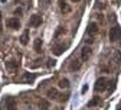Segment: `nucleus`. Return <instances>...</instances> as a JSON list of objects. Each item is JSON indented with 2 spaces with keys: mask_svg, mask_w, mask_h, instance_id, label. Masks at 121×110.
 I'll use <instances>...</instances> for the list:
<instances>
[{
  "mask_svg": "<svg viewBox=\"0 0 121 110\" xmlns=\"http://www.w3.org/2000/svg\"><path fill=\"white\" fill-rule=\"evenodd\" d=\"M17 67H19V62H17V61H14V59H10V61L6 62V68L10 70V71H14Z\"/></svg>",
  "mask_w": 121,
  "mask_h": 110,
  "instance_id": "nucleus-10",
  "label": "nucleus"
},
{
  "mask_svg": "<svg viewBox=\"0 0 121 110\" xmlns=\"http://www.w3.org/2000/svg\"><path fill=\"white\" fill-rule=\"evenodd\" d=\"M42 25V16L40 14H32L29 19V26L32 28H39Z\"/></svg>",
  "mask_w": 121,
  "mask_h": 110,
  "instance_id": "nucleus-3",
  "label": "nucleus"
},
{
  "mask_svg": "<svg viewBox=\"0 0 121 110\" xmlns=\"http://www.w3.org/2000/svg\"><path fill=\"white\" fill-rule=\"evenodd\" d=\"M4 110H17L16 100H14L13 97H7L6 99V109Z\"/></svg>",
  "mask_w": 121,
  "mask_h": 110,
  "instance_id": "nucleus-6",
  "label": "nucleus"
},
{
  "mask_svg": "<svg viewBox=\"0 0 121 110\" xmlns=\"http://www.w3.org/2000/svg\"><path fill=\"white\" fill-rule=\"evenodd\" d=\"M91 54H92V49H91L89 46H84V48L81 49V61H88Z\"/></svg>",
  "mask_w": 121,
  "mask_h": 110,
  "instance_id": "nucleus-4",
  "label": "nucleus"
},
{
  "mask_svg": "<svg viewBox=\"0 0 121 110\" xmlns=\"http://www.w3.org/2000/svg\"><path fill=\"white\" fill-rule=\"evenodd\" d=\"M108 36H110V41H111V42H117V41H120V39H121V28L117 26V25L112 26V28L110 29Z\"/></svg>",
  "mask_w": 121,
  "mask_h": 110,
  "instance_id": "nucleus-2",
  "label": "nucleus"
},
{
  "mask_svg": "<svg viewBox=\"0 0 121 110\" xmlns=\"http://www.w3.org/2000/svg\"><path fill=\"white\" fill-rule=\"evenodd\" d=\"M59 9L62 13H69L71 12V7L68 6V3L65 2V0H59Z\"/></svg>",
  "mask_w": 121,
  "mask_h": 110,
  "instance_id": "nucleus-9",
  "label": "nucleus"
},
{
  "mask_svg": "<svg viewBox=\"0 0 121 110\" xmlns=\"http://www.w3.org/2000/svg\"><path fill=\"white\" fill-rule=\"evenodd\" d=\"M49 62H48V67H52V65H55V59H48Z\"/></svg>",
  "mask_w": 121,
  "mask_h": 110,
  "instance_id": "nucleus-20",
  "label": "nucleus"
},
{
  "mask_svg": "<svg viewBox=\"0 0 121 110\" xmlns=\"http://www.w3.org/2000/svg\"><path fill=\"white\" fill-rule=\"evenodd\" d=\"M86 90H88V86H86V84H85V86H84V87H82V93H85V91H86Z\"/></svg>",
  "mask_w": 121,
  "mask_h": 110,
  "instance_id": "nucleus-23",
  "label": "nucleus"
},
{
  "mask_svg": "<svg viewBox=\"0 0 121 110\" xmlns=\"http://www.w3.org/2000/svg\"><path fill=\"white\" fill-rule=\"evenodd\" d=\"M33 80H35V75L30 74V72H26V74L23 75V81H25V83H32Z\"/></svg>",
  "mask_w": 121,
  "mask_h": 110,
  "instance_id": "nucleus-15",
  "label": "nucleus"
},
{
  "mask_svg": "<svg viewBox=\"0 0 121 110\" xmlns=\"http://www.w3.org/2000/svg\"><path fill=\"white\" fill-rule=\"evenodd\" d=\"M81 59H72V62H71V65H69V68H71V71H78L79 68H81Z\"/></svg>",
  "mask_w": 121,
  "mask_h": 110,
  "instance_id": "nucleus-8",
  "label": "nucleus"
},
{
  "mask_svg": "<svg viewBox=\"0 0 121 110\" xmlns=\"http://www.w3.org/2000/svg\"><path fill=\"white\" fill-rule=\"evenodd\" d=\"M3 32V26H2V13H0V33Z\"/></svg>",
  "mask_w": 121,
  "mask_h": 110,
  "instance_id": "nucleus-21",
  "label": "nucleus"
},
{
  "mask_svg": "<svg viewBox=\"0 0 121 110\" xmlns=\"http://www.w3.org/2000/svg\"><path fill=\"white\" fill-rule=\"evenodd\" d=\"M97 32H98V25H97L95 22H91V23L88 25V29H86V35H88V36H94Z\"/></svg>",
  "mask_w": 121,
  "mask_h": 110,
  "instance_id": "nucleus-5",
  "label": "nucleus"
},
{
  "mask_svg": "<svg viewBox=\"0 0 121 110\" xmlns=\"http://www.w3.org/2000/svg\"><path fill=\"white\" fill-rule=\"evenodd\" d=\"M79 2V0H72V3H78Z\"/></svg>",
  "mask_w": 121,
  "mask_h": 110,
  "instance_id": "nucleus-24",
  "label": "nucleus"
},
{
  "mask_svg": "<svg viewBox=\"0 0 121 110\" xmlns=\"http://www.w3.org/2000/svg\"><path fill=\"white\" fill-rule=\"evenodd\" d=\"M48 97L49 99H58V91L55 90V88H51V90H48Z\"/></svg>",
  "mask_w": 121,
  "mask_h": 110,
  "instance_id": "nucleus-16",
  "label": "nucleus"
},
{
  "mask_svg": "<svg viewBox=\"0 0 121 110\" xmlns=\"http://www.w3.org/2000/svg\"><path fill=\"white\" fill-rule=\"evenodd\" d=\"M64 32H65L64 26H59V28H58V30H56V33H55V38H58V36H59L60 33H64Z\"/></svg>",
  "mask_w": 121,
  "mask_h": 110,
  "instance_id": "nucleus-18",
  "label": "nucleus"
},
{
  "mask_svg": "<svg viewBox=\"0 0 121 110\" xmlns=\"http://www.w3.org/2000/svg\"><path fill=\"white\" fill-rule=\"evenodd\" d=\"M95 104H99V100H98V99H94V100H91V101L88 103V107H92V106H95Z\"/></svg>",
  "mask_w": 121,
  "mask_h": 110,
  "instance_id": "nucleus-19",
  "label": "nucleus"
},
{
  "mask_svg": "<svg viewBox=\"0 0 121 110\" xmlns=\"http://www.w3.org/2000/svg\"><path fill=\"white\" fill-rule=\"evenodd\" d=\"M33 48H35V51H36L38 54H40V52H42V39H40V38L35 39V43H33Z\"/></svg>",
  "mask_w": 121,
  "mask_h": 110,
  "instance_id": "nucleus-12",
  "label": "nucleus"
},
{
  "mask_svg": "<svg viewBox=\"0 0 121 110\" xmlns=\"http://www.w3.org/2000/svg\"><path fill=\"white\" fill-rule=\"evenodd\" d=\"M117 110H121V107H118V109H117Z\"/></svg>",
  "mask_w": 121,
  "mask_h": 110,
  "instance_id": "nucleus-25",
  "label": "nucleus"
},
{
  "mask_svg": "<svg viewBox=\"0 0 121 110\" xmlns=\"http://www.w3.org/2000/svg\"><path fill=\"white\" fill-rule=\"evenodd\" d=\"M14 14H22V9H16L14 10Z\"/></svg>",
  "mask_w": 121,
  "mask_h": 110,
  "instance_id": "nucleus-22",
  "label": "nucleus"
},
{
  "mask_svg": "<svg viewBox=\"0 0 121 110\" xmlns=\"http://www.w3.org/2000/svg\"><path fill=\"white\" fill-rule=\"evenodd\" d=\"M65 48H66V45H65V43H60V45L53 46V49H52V51H53V54H55V55H60V54L64 52V49H65Z\"/></svg>",
  "mask_w": 121,
  "mask_h": 110,
  "instance_id": "nucleus-11",
  "label": "nucleus"
},
{
  "mask_svg": "<svg viewBox=\"0 0 121 110\" xmlns=\"http://www.w3.org/2000/svg\"><path fill=\"white\" fill-rule=\"evenodd\" d=\"M27 42H29V30H25L23 35L20 36V43L22 45H27Z\"/></svg>",
  "mask_w": 121,
  "mask_h": 110,
  "instance_id": "nucleus-13",
  "label": "nucleus"
},
{
  "mask_svg": "<svg viewBox=\"0 0 121 110\" xmlns=\"http://www.w3.org/2000/svg\"><path fill=\"white\" fill-rule=\"evenodd\" d=\"M39 110H49V101L48 100H40L39 101Z\"/></svg>",
  "mask_w": 121,
  "mask_h": 110,
  "instance_id": "nucleus-14",
  "label": "nucleus"
},
{
  "mask_svg": "<svg viewBox=\"0 0 121 110\" xmlns=\"http://www.w3.org/2000/svg\"><path fill=\"white\" fill-rule=\"evenodd\" d=\"M59 87H60V88H69V80L62 78V80L59 81Z\"/></svg>",
  "mask_w": 121,
  "mask_h": 110,
  "instance_id": "nucleus-17",
  "label": "nucleus"
},
{
  "mask_svg": "<svg viewBox=\"0 0 121 110\" xmlns=\"http://www.w3.org/2000/svg\"><path fill=\"white\" fill-rule=\"evenodd\" d=\"M107 88H110V80L108 78H105V77L98 78L97 83H95V91L97 93H104Z\"/></svg>",
  "mask_w": 121,
  "mask_h": 110,
  "instance_id": "nucleus-1",
  "label": "nucleus"
},
{
  "mask_svg": "<svg viewBox=\"0 0 121 110\" xmlns=\"http://www.w3.org/2000/svg\"><path fill=\"white\" fill-rule=\"evenodd\" d=\"M7 26L12 28V29H17L20 26V22L17 18H12V19H7Z\"/></svg>",
  "mask_w": 121,
  "mask_h": 110,
  "instance_id": "nucleus-7",
  "label": "nucleus"
},
{
  "mask_svg": "<svg viewBox=\"0 0 121 110\" xmlns=\"http://www.w3.org/2000/svg\"><path fill=\"white\" fill-rule=\"evenodd\" d=\"M2 2H3V3H4V2H6V0H2Z\"/></svg>",
  "mask_w": 121,
  "mask_h": 110,
  "instance_id": "nucleus-26",
  "label": "nucleus"
}]
</instances>
